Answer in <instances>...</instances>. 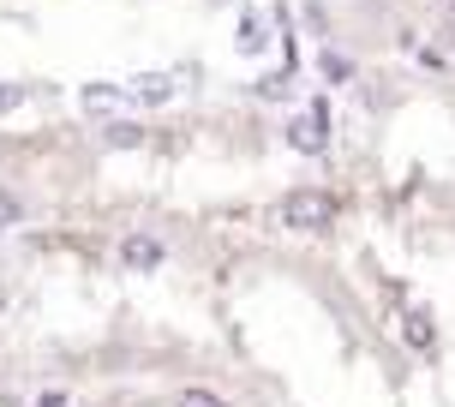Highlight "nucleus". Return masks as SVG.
I'll list each match as a JSON object with an SVG mask.
<instances>
[{
    "label": "nucleus",
    "instance_id": "obj_1",
    "mask_svg": "<svg viewBox=\"0 0 455 407\" xmlns=\"http://www.w3.org/2000/svg\"><path fill=\"white\" fill-rule=\"evenodd\" d=\"M275 216L294 227V234H318V227H330L341 216V198L330 192V186H294V192L282 198V210H275Z\"/></svg>",
    "mask_w": 455,
    "mask_h": 407
},
{
    "label": "nucleus",
    "instance_id": "obj_2",
    "mask_svg": "<svg viewBox=\"0 0 455 407\" xmlns=\"http://www.w3.org/2000/svg\"><path fill=\"white\" fill-rule=\"evenodd\" d=\"M186 78H198V72H186V67L180 72H144V78H132V84H126V102H138V108H168Z\"/></svg>",
    "mask_w": 455,
    "mask_h": 407
},
{
    "label": "nucleus",
    "instance_id": "obj_3",
    "mask_svg": "<svg viewBox=\"0 0 455 407\" xmlns=\"http://www.w3.org/2000/svg\"><path fill=\"white\" fill-rule=\"evenodd\" d=\"M323 120H330V114H323V102H312L299 120H288V144H294V150H306V156H318V150H323Z\"/></svg>",
    "mask_w": 455,
    "mask_h": 407
},
{
    "label": "nucleus",
    "instance_id": "obj_4",
    "mask_svg": "<svg viewBox=\"0 0 455 407\" xmlns=\"http://www.w3.org/2000/svg\"><path fill=\"white\" fill-rule=\"evenodd\" d=\"M162 258H168V246H162L156 234H132V240L120 246V264H126V270H156Z\"/></svg>",
    "mask_w": 455,
    "mask_h": 407
},
{
    "label": "nucleus",
    "instance_id": "obj_5",
    "mask_svg": "<svg viewBox=\"0 0 455 407\" xmlns=\"http://www.w3.org/2000/svg\"><path fill=\"white\" fill-rule=\"evenodd\" d=\"M78 102H84V114H91V120H114V114L126 108V91H120V84H84V96H78Z\"/></svg>",
    "mask_w": 455,
    "mask_h": 407
},
{
    "label": "nucleus",
    "instance_id": "obj_6",
    "mask_svg": "<svg viewBox=\"0 0 455 407\" xmlns=\"http://www.w3.org/2000/svg\"><path fill=\"white\" fill-rule=\"evenodd\" d=\"M402 336H408V347L419 354V360H432V354H437V323L426 312H408V317H402Z\"/></svg>",
    "mask_w": 455,
    "mask_h": 407
},
{
    "label": "nucleus",
    "instance_id": "obj_7",
    "mask_svg": "<svg viewBox=\"0 0 455 407\" xmlns=\"http://www.w3.org/2000/svg\"><path fill=\"white\" fill-rule=\"evenodd\" d=\"M102 144H108V150H144V126H132V120H108V126H102Z\"/></svg>",
    "mask_w": 455,
    "mask_h": 407
},
{
    "label": "nucleus",
    "instance_id": "obj_8",
    "mask_svg": "<svg viewBox=\"0 0 455 407\" xmlns=\"http://www.w3.org/2000/svg\"><path fill=\"white\" fill-rule=\"evenodd\" d=\"M318 72L330 78V84H347V78H354V60H347L341 48H323V54H318Z\"/></svg>",
    "mask_w": 455,
    "mask_h": 407
},
{
    "label": "nucleus",
    "instance_id": "obj_9",
    "mask_svg": "<svg viewBox=\"0 0 455 407\" xmlns=\"http://www.w3.org/2000/svg\"><path fill=\"white\" fill-rule=\"evenodd\" d=\"M174 407H228V402L216 395V389H180V395H174Z\"/></svg>",
    "mask_w": 455,
    "mask_h": 407
},
{
    "label": "nucleus",
    "instance_id": "obj_10",
    "mask_svg": "<svg viewBox=\"0 0 455 407\" xmlns=\"http://www.w3.org/2000/svg\"><path fill=\"white\" fill-rule=\"evenodd\" d=\"M419 67H426V72H450L455 60H450V48H437V43H426V48H419Z\"/></svg>",
    "mask_w": 455,
    "mask_h": 407
},
{
    "label": "nucleus",
    "instance_id": "obj_11",
    "mask_svg": "<svg viewBox=\"0 0 455 407\" xmlns=\"http://www.w3.org/2000/svg\"><path fill=\"white\" fill-rule=\"evenodd\" d=\"M24 96H30V84H0V114H12Z\"/></svg>",
    "mask_w": 455,
    "mask_h": 407
},
{
    "label": "nucleus",
    "instance_id": "obj_12",
    "mask_svg": "<svg viewBox=\"0 0 455 407\" xmlns=\"http://www.w3.org/2000/svg\"><path fill=\"white\" fill-rule=\"evenodd\" d=\"M36 407H72V395H67V389H43V395H36Z\"/></svg>",
    "mask_w": 455,
    "mask_h": 407
}]
</instances>
